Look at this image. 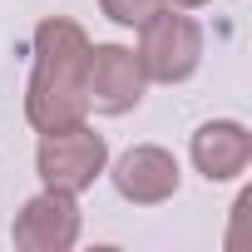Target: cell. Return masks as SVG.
<instances>
[{"label": "cell", "mask_w": 252, "mask_h": 252, "mask_svg": "<svg viewBox=\"0 0 252 252\" xmlns=\"http://www.w3.org/2000/svg\"><path fill=\"white\" fill-rule=\"evenodd\" d=\"M84 60H89V35L74 20L50 15L35 25V69L25 84V119L35 134H55L89 119Z\"/></svg>", "instance_id": "obj_1"}, {"label": "cell", "mask_w": 252, "mask_h": 252, "mask_svg": "<svg viewBox=\"0 0 252 252\" xmlns=\"http://www.w3.org/2000/svg\"><path fill=\"white\" fill-rule=\"evenodd\" d=\"M139 69L154 84H183L203 64V25L183 10H154L139 25Z\"/></svg>", "instance_id": "obj_2"}, {"label": "cell", "mask_w": 252, "mask_h": 252, "mask_svg": "<svg viewBox=\"0 0 252 252\" xmlns=\"http://www.w3.org/2000/svg\"><path fill=\"white\" fill-rule=\"evenodd\" d=\"M109 168V139L84 124H69V129H55V134H40V149H35V173L45 188H60V193H84L94 188V178Z\"/></svg>", "instance_id": "obj_3"}, {"label": "cell", "mask_w": 252, "mask_h": 252, "mask_svg": "<svg viewBox=\"0 0 252 252\" xmlns=\"http://www.w3.org/2000/svg\"><path fill=\"white\" fill-rule=\"evenodd\" d=\"M79 227H84L79 198L74 193H60V188H40L15 213L10 237H15L20 252H69L79 242Z\"/></svg>", "instance_id": "obj_4"}, {"label": "cell", "mask_w": 252, "mask_h": 252, "mask_svg": "<svg viewBox=\"0 0 252 252\" xmlns=\"http://www.w3.org/2000/svg\"><path fill=\"white\" fill-rule=\"evenodd\" d=\"M84 89H89V109H99V114H129V109L144 104L149 74L139 69V55L129 45H89Z\"/></svg>", "instance_id": "obj_5"}, {"label": "cell", "mask_w": 252, "mask_h": 252, "mask_svg": "<svg viewBox=\"0 0 252 252\" xmlns=\"http://www.w3.org/2000/svg\"><path fill=\"white\" fill-rule=\"evenodd\" d=\"M178 183H183V168H178V158L163 144H134L114 163V188H119L124 203H134V208L168 203L178 193Z\"/></svg>", "instance_id": "obj_6"}, {"label": "cell", "mask_w": 252, "mask_h": 252, "mask_svg": "<svg viewBox=\"0 0 252 252\" xmlns=\"http://www.w3.org/2000/svg\"><path fill=\"white\" fill-rule=\"evenodd\" d=\"M188 158L208 183H232L252 163V134L237 119H208L203 129L188 139Z\"/></svg>", "instance_id": "obj_7"}, {"label": "cell", "mask_w": 252, "mask_h": 252, "mask_svg": "<svg viewBox=\"0 0 252 252\" xmlns=\"http://www.w3.org/2000/svg\"><path fill=\"white\" fill-rule=\"evenodd\" d=\"M99 10H104V20H114L124 30H139L154 10H163V0H99Z\"/></svg>", "instance_id": "obj_8"}, {"label": "cell", "mask_w": 252, "mask_h": 252, "mask_svg": "<svg viewBox=\"0 0 252 252\" xmlns=\"http://www.w3.org/2000/svg\"><path fill=\"white\" fill-rule=\"evenodd\" d=\"M168 10H203V5H213V0H163Z\"/></svg>", "instance_id": "obj_9"}]
</instances>
